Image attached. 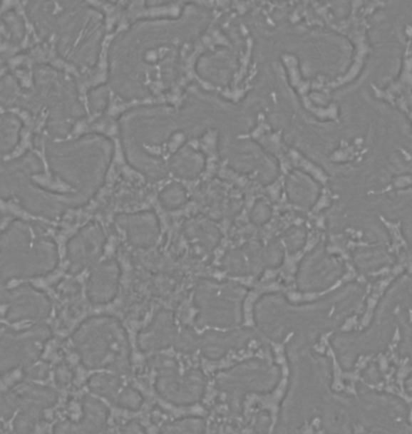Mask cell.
Wrapping results in <instances>:
<instances>
[{
    "instance_id": "1",
    "label": "cell",
    "mask_w": 412,
    "mask_h": 434,
    "mask_svg": "<svg viewBox=\"0 0 412 434\" xmlns=\"http://www.w3.org/2000/svg\"><path fill=\"white\" fill-rule=\"evenodd\" d=\"M69 268H71L69 259H62V261H59L58 266L56 267L55 269L51 270L48 274L34 277V278L11 279L6 284V289H16L17 286L28 284V285H31V287H34V289H38L40 292L46 294L56 303L61 298L55 289L56 286L58 285L63 279L69 278V275H68Z\"/></svg>"
},
{
    "instance_id": "2",
    "label": "cell",
    "mask_w": 412,
    "mask_h": 434,
    "mask_svg": "<svg viewBox=\"0 0 412 434\" xmlns=\"http://www.w3.org/2000/svg\"><path fill=\"white\" fill-rule=\"evenodd\" d=\"M404 272L405 268L403 263L397 262L391 268H382L378 272L371 273L373 277H381V279L374 284L370 296L366 298V313L359 320V329H364L370 325L374 316V311L376 309L377 304H378L382 296L385 294L386 289H388L394 279L398 278Z\"/></svg>"
},
{
    "instance_id": "3",
    "label": "cell",
    "mask_w": 412,
    "mask_h": 434,
    "mask_svg": "<svg viewBox=\"0 0 412 434\" xmlns=\"http://www.w3.org/2000/svg\"><path fill=\"white\" fill-rule=\"evenodd\" d=\"M10 113H16V114L19 115L20 118H24V121H26L27 125H24V130H22V133H21V140L17 146H16L15 150L12 151L10 155L8 156H4L5 162H8V160H16V158H19V157L24 156V153H27V151H34L36 153V150H34V134L38 133L39 132L40 127H43V121H45V118H33L29 113L27 111H22V110H9Z\"/></svg>"
},
{
    "instance_id": "4",
    "label": "cell",
    "mask_w": 412,
    "mask_h": 434,
    "mask_svg": "<svg viewBox=\"0 0 412 434\" xmlns=\"http://www.w3.org/2000/svg\"><path fill=\"white\" fill-rule=\"evenodd\" d=\"M36 156H39L43 160V170L41 174L31 176V180L34 184L38 185L40 188H43L45 191L53 192V193H59V195L76 192V188L62 180L59 176L55 175L53 172L51 170L48 160H47L46 150H45L43 145L41 150H36Z\"/></svg>"
},
{
    "instance_id": "5",
    "label": "cell",
    "mask_w": 412,
    "mask_h": 434,
    "mask_svg": "<svg viewBox=\"0 0 412 434\" xmlns=\"http://www.w3.org/2000/svg\"><path fill=\"white\" fill-rule=\"evenodd\" d=\"M0 215L6 216L10 219H21L24 222H41L47 223L51 227L55 226V221H51V219H46V217H41V216L33 215L31 212L26 210L22 205H21L20 200L12 197L10 200H3L0 197Z\"/></svg>"
},
{
    "instance_id": "6",
    "label": "cell",
    "mask_w": 412,
    "mask_h": 434,
    "mask_svg": "<svg viewBox=\"0 0 412 434\" xmlns=\"http://www.w3.org/2000/svg\"><path fill=\"white\" fill-rule=\"evenodd\" d=\"M382 223L385 224L387 229H388L389 235L392 239V247H391V252L396 254V256H401L404 251L408 250V243L405 240L404 237L401 234V222H391L387 219H383L382 216H380Z\"/></svg>"
},
{
    "instance_id": "7",
    "label": "cell",
    "mask_w": 412,
    "mask_h": 434,
    "mask_svg": "<svg viewBox=\"0 0 412 434\" xmlns=\"http://www.w3.org/2000/svg\"><path fill=\"white\" fill-rule=\"evenodd\" d=\"M24 378V368L17 367L11 369L10 372L0 376V392L4 393L15 388L16 383H21Z\"/></svg>"
},
{
    "instance_id": "8",
    "label": "cell",
    "mask_w": 412,
    "mask_h": 434,
    "mask_svg": "<svg viewBox=\"0 0 412 434\" xmlns=\"http://www.w3.org/2000/svg\"><path fill=\"white\" fill-rule=\"evenodd\" d=\"M9 308H10V304L0 305V325L9 326L10 329H15V331H24V329H29V327H31V326L36 324L34 321L31 320H24L21 321V322L12 324V322H10V321L5 319V314L8 311Z\"/></svg>"
},
{
    "instance_id": "9",
    "label": "cell",
    "mask_w": 412,
    "mask_h": 434,
    "mask_svg": "<svg viewBox=\"0 0 412 434\" xmlns=\"http://www.w3.org/2000/svg\"><path fill=\"white\" fill-rule=\"evenodd\" d=\"M408 186H412V176H398V177H396V179L393 180L392 184L389 185L388 187L385 188V190H382L380 193L393 191V190H399V188L408 187Z\"/></svg>"
},
{
    "instance_id": "10",
    "label": "cell",
    "mask_w": 412,
    "mask_h": 434,
    "mask_svg": "<svg viewBox=\"0 0 412 434\" xmlns=\"http://www.w3.org/2000/svg\"><path fill=\"white\" fill-rule=\"evenodd\" d=\"M47 383H48V381H39V383H43V385H47ZM51 383H52V388H56V381L53 376H51Z\"/></svg>"
}]
</instances>
